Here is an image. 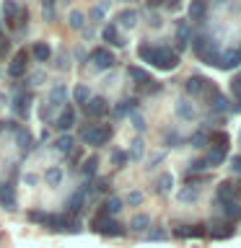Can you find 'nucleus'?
<instances>
[{"label": "nucleus", "instance_id": "nucleus-1", "mask_svg": "<svg viewBox=\"0 0 241 248\" xmlns=\"http://www.w3.org/2000/svg\"><path fill=\"white\" fill-rule=\"evenodd\" d=\"M138 57L143 62H148V65L158 67V70H174L179 65V52H174L171 46H163V44L143 42L138 46Z\"/></svg>", "mask_w": 241, "mask_h": 248}, {"label": "nucleus", "instance_id": "nucleus-2", "mask_svg": "<svg viewBox=\"0 0 241 248\" xmlns=\"http://www.w3.org/2000/svg\"><path fill=\"white\" fill-rule=\"evenodd\" d=\"M81 140L91 147H104L112 140V127L109 124H91L81 132Z\"/></svg>", "mask_w": 241, "mask_h": 248}, {"label": "nucleus", "instance_id": "nucleus-3", "mask_svg": "<svg viewBox=\"0 0 241 248\" xmlns=\"http://www.w3.org/2000/svg\"><path fill=\"white\" fill-rule=\"evenodd\" d=\"M91 228L96 230V232H104V235H124V228H122V225L114 222V220H109V217L101 215V212L93 217Z\"/></svg>", "mask_w": 241, "mask_h": 248}, {"label": "nucleus", "instance_id": "nucleus-4", "mask_svg": "<svg viewBox=\"0 0 241 248\" xmlns=\"http://www.w3.org/2000/svg\"><path fill=\"white\" fill-rule=\"evenodd\" d=\"M109 111V104H106V98H101V96H91L88 101H86V116H91V119H101Z\"/></svg>", "mask_w": 241, "mask_h": 248}, {"label": "nucleus", "instance_id": "nucleus-5", "mask_svg": "<svg viewBox=\"0 0 241 248\" xmlns=\"http://www.w3.org/2000/svg\"><path fill=\"white\" fill-rule=\"evenodd\" d=\"M197 57L205 62V65H218V60H221V49H218V44L215 42H207L200 46V52H197Z\"/></svg>", "mask_w": 241, "mask_h": 248}, {"label": "nucleus", "instance_id": "nucleus-6", "mask_svg": "<svg viewBox=\"0 0 241 248\" xmlns=\"http://www.w3.org/2000/svg\"><path fill=\"white\" fill-rule=\"evenodd\" d=\"M91 62H93V67H96V70H109L114 65V54L109 49H104V46H99V49L91 52Z\"/></svg>", "mask_w": 241, "mask_h": 248}, {"label": "nucleus", "instance_id": "nucleus-7", "mask_svg": "<svg viewBox=\"0 0 241 248\" xmlns=\"http://www.w3.org/2000/svg\"><path fill=\"white\" fill-rule=\"evenodd\" d=\"M29 52L26 49H21V52H16V57L11 60V65H8V75L11 78H21L23 73H26V65H29Z\"/></svg>", "mask_w": 241, "mask_h": 248}, {"label": "nucleus", "instance_id": "nucleus-8", "mask_svg": "<svg viewBox=\"0 0 241 248\" xmlns=\"http://www.w3.org/2000/svg\"><path fill=\"white\" fill-rule=\"evenodd\" d=\"M54 127H57L60 132H68V129H73L75 127V108L73 106H62V111L57 116V122H54Z\"/></svg>", "mask_w": 241, "mask_h": 248}, {"label": "nucleus", "instance_id": "nucleus-9", "mask_svg": "<svg viewBox=\"0 0 241 248\" xmlns=\"http://www.w3.org/2000/svg\"><path fill=\"white\" fill-rule=\"evenodd\" d=\"M241 194V186L233 184V181H223L221 186H218V202H236V197Z\"/></svg>", "mask_w": 241, "mask_h": 248}, {"label": "nucleus", "instance_id": "nucleus-10", "mask_svg": "<svg viewBox=\"0 0 241 248\" xmlns=\"http://www.w3.org/2000/svg\"><path fill=\"white\" fill-rule=\"evenodd\" d=\"M239 65H241V52L239 49L223 52L221 60H218V67H221V70H233V67H239Z\"/></svg>", "mask_w": 241, "mask_h": 248}, {"label": "nucleus", "instance_id": "nucleus-11", "mask_svg": "<svg viewBox=\"0 0 241 248\" xmlns=\"http://www.w3.org/2000/svg\"><path fill=\"white\" fill-rule=\"evenodd\" d=\"M62 104H68V85H65V83H57V85L50 91V108L62 106Z\"/></svg>", "mask_w": 241, "mask_h": 248}, {"label": "nucleus", "instance_id": "nucleus-12", "mask_svg": "<svg viewBox=\"0 0 241 248\" xmlns=\"http://www.w3.org/2000/svg\"><path fill=\"white\" fill-rule=\"evenodd\" d=\"M205 225H184V228H176L174 235L176 238H202L205 235Z\"/></svg>", "mask_w": 241, "mask_h": 248}, {"label": "nucleus", "instance_id": "nucleus-13", "mask_svg": "<svg viewBox=\"0 0 241 248\" xmlns=\"http://www.w3.org/2000/svg\"><path fill=\"white\" fill-rule=\"evenodd\" d=\"M187 93H189V96H200V93H205V88H207V80L202 75H192L189 80H187Z\"/></svg>", "mask_w": 241, "mask_h": 248}, {"label": "nucleus", "instance_id": "nucleus-14", "mask_svg": "<svg viewBox=\"0 0 241 248\" xmlns=\"http://www.w3.org/2000/svg\"><path fill=\"white\" fill-rule=\"evenodd\" d=\"M205 13H207V0H192L189 3V21L200 23L205 18Z\"/></svg>", "mask_w": 241, "mask_h": 248}, {"label": "nucleus", "instance_id": "nucleus-15", "mask_svg": "<svg viewBox=\"0 0 241 248\" xmlns=\"http://www.w3.org/2000/svg\"><path fill=\"white\" fill-rule=\"evenodd\" d=\"M101 39L109 44H114V46H124V39L120 36V31H117L114 23H109V26H104V31H101Z\"/></svg>", "mask_w": 241, "mask_h": 248}, {"label": "nucleus", "instance_id": "nucleus-16", "mask_svg": "<svg viewBox=\"0 0 241 248\" xmlns=\"http://www.w3.org/2000/svg\"><path fill=\"white\" fill-rule=\"evenodd\" d=\"M0 204L5 209H16V191L11 184H3L0 186Z\"/></svg>", "mask_w": 241, "mask_h": 248}, {"label": "nucleus", "instance_id": "nucleus-17", "mask_svg": "<svg viewBox=\"0 0 241 248\" xmlns=\"http://www.w3.org/2000/svg\"><path fill=\"white\" fill-rule=\"evenodd\" d=\"M29 104H31L29 93H18V96L13 98V111L18 116H29Z\"/></svg>", "mask_w": 241, "mask_h": 248}, {"label": "nucleus", "instance_id": "nucleus-18", "mask_svg": "<svg viewBox=\"0 0 241 248\" xmlns=\"http://www.w3.org/2000/svg\"><path fill=\"white\" fill-rule=\"evenodd\" d=\"M228 142H231V137L225 135V132H215L213 135V140H210V145H213V150L215 153H228Z\"/></svg>", "mask_w": 241, "mask_h": 248}, {"label": "nucleus", "instance_id": "nucleus-19", "mask_svg": "<svg viewBox=\"0 0 241 248\" xmlns=\"http://www.w3.org/2000/svg\"><path fill=\"white\" fill-rule=\"evenodd\" d=\"M83 204H86V197H83L81 191H75L73 197L68 199V212H65V215H81Z\"/></svg>", "mask_w": 241, "mask_h": 248}, {"label": "nucleus", "instance_id": "nucleus-20", "mask_svg": "<svg viewBox=\"0 0 241 248\" xmlns=\"http://www.w3.org/2000/svg\"><path fill=\"white\" fill-rule=\"evenodd\" d=\"M187 44H189V26H187V21H179V26H176V49H184Z\"/></svg>", "mask_w": 241, "mask_h": 248}, {"label": "nucleus", "instance_id": "nucleus-21", "mask_svg": "<svg viewBox=\"0 0 241 248\" xmlns=\"http://www.w3.org/2000/svg\"><path fill=\"white\" fill-rule=\"evenodd\" d=\"M127 75H130V78H132V80H135L138 85L153 83V80H151V73H145L143 67H135V65H132V67H127Z\"/></svg>", "mask_w": 241, "mask_h": 248}, {"label": "nucleus", "instance_id": "nucleus-22", "mask_svg": "<svg viewBox=\"0 0 241 248\" xmlns=\"http://www.w3.org/2000/svg\"><path fill=\"white\" fill-rule=\"evenodd\" d=\"M31 54H34V60H36V62H47V60L52 57V49H50V44L36 42V44H34V49H31Z\"/></svg>", "mask_w": 241, "mask_h": 248}, {"label": "nucleus", "instance_id": "nucleus-23", "mask_svg": "<svg viewBox=\"0 0 241 248\" xmlns=\"http://www.w3.org/2000/svg\"><path fill=\"white\" fill-rule=\"evenodd\" d=\"M143 153H145V142H143V140H132V142H130V150H127V160H140V158H143Z\"/></svg>", "mask_w": 241, "mask_h": 248}, {"label": "nucleus", "instance_id": "nucleus-24", "mask_svg": "<svg viewBox=\"0 0 241 248\" xmlns=\"http://www.w3.org/2000/svg\"><path fill=\"white\" fill-rule=\"evenodd\" d=\"M117 212H122V199H117V197H109L104 204H101V215H117Z\"/></svg>", "mask_w": 241, "mask_h": 248}, {"label": "nucleus", "instance_id": "nucleus-25", "mask_svg": "<svg viewBox=\"0 0 241 248\" xmlns=\"http://www.w3.org/2000/svg\"><path fill=\"white\" fill-rule=\"evenodd\" d=\"M210 228H213V230H210V235H213V238H228V235H233V228L228 222H213Z\"/></svg>", "mask_w": 241, "mask_h": 248}, {"label": "nucleus", "instance_id": "nucleus-26", "mask_svg": "<svg viewBox=\"0 0 241 248\" xmlns=\"http://www.w3.org/2000/svg\"><path fill=\"white\" fill-rule=\"evenodd\" d=\"M223 215L228 217V220H241V204L239 202H223Z\"/></svg>", "mask_w": 241, "mask_h": 248}, {"label": "nucleus", "instance_id": "nucleus-27", "mask_svg": "<svg viewBox=\"0 0 241 248\" xmlns=\"http://www.w3.org/2000/svg\"><path fill=\"white\" fill-rule=\"evenodd\" d=\"M176 114L182 116V119H187V122H192L194 116H197V114H194V106L189 104V101H179V104H176Z\"/></svg>", "mask_w": 241, "mask_h": 248}, {"label": "nucleus", "instance_id": "nucleus-28", "mask_svg": "<svg viewBox=\"0 0 241 248\" xmlns=\"http://www.w3.org/2000/svg\"><path fill=\"white\" fill-rule=\"evenodd\" d=\"M3 18L8 23H16V18H18V5L13 3V0H5V5H3Z\"/></svg>", "mask_w": 241, "mask_h": 248}, {"label": "nucleus", "instance_id": "nucleus-29", "mask_svg": "<svg viewBox=\"0 0 241 248\" xmlns=\"http://www.w3.org/2000/svg\"><path fill=\"white\" fill-rule=\"evenodd\" d=\"M73 137H70V135H62V137H57V140H54V147H57V153H70V150H73Z\"/></svg>", "mask_w": 241, "mask_h": 248}, {"label": "nucleus", "instance_id": "nucleus-30", "mask_svg": "<svg viewBox=\"0 0 241 248\" xmlns=\"http://www.w3.org/2000/svg\"><path fill=\"white\" fill-rule=\"evenodd\" d=\"M117 21L122 23V26H127V29H132L138 23V13L135 11H122L120 16H117Z\"/></svg>", "mask_w": 241, "mask_h": 248}, {"label": "nucleus", "instance_id": "nucleus-31", "mask_svg": "<svg viewBox=\"0 0 241 248\" xmlns=\"http://www.w3.org/2000/svg\"><path fill=\"white\" fill-rule=\"evenodd\" d=\"M148 225H151V217L148 215H135L130 220V230H145Z\"/></svg>", "mask_w": 241, "mask_h": 248}, {"label": "nucleus", "instance_id": "nucleus-32", "mask_svg": "<svg viewBox=\"0 0 241 248\" xmlns=\"http://www.w3.org/2000/svg\"><path fill=\"white\" fill-rule=\"evenodd\" d=\"M50 212H39V209H34V212H29V220L31 222H39V225H44V228H50Z\"/></svg>", "mask_w": 241, "mask_h": 248}, {"label": "nucleus", "instance_id": "nucleus-33", "mask_svg": "<svg viewBox=\"0 0 241 248\" xmlns=\"http://www.w3.org/2000/svg\"><path fill=\"white\" fill-rule=\"evenodd\" d=\"M16 137H18V142H21L23 150H31V147H34V140H31V135L26 129H16Z\"/></svg>", "mask_w": 241, "mask_h": 248}, {"label": "nucleus", "instance_id": "nucleus-34", "mask_svg": "<svg viewBox=\"0 0 241 248\" xmlns=\"http://www.w3.org/2000/svg\"><path fill=\"white\" fill-rule=\"evenodd\" d=\"M73 98H75V104H83V106H86V101L91 98V93H88V88H86V85H75Z\"/></svg>", "mask_w": 241, "mask_h": 248}, {"label": "nucleus", "instance_id": "nucleus-35", "mask_svg": "<svg viewBox=\"0 0 241 248\" xmlns=\"http://www.w3.org/2000/svg\"><path fill=\"white\" fill-rule=\"evenodd\" d=\"M96 166H99V158H88L83 163V176L86 178H93L96 176Z\"/></svg>", "mask_w": 241, "mask_h": 248}, {"label": "nucleus", "instance_id": "nucleus-36", "mask_svg": "<svg viewBox=\"0 0 241 248\" xmlns=\"http://www.w3.org/2000/svg\"><path fill=\"white\" fill-rule=\"evenodd\" d=\"M44 178H47V184H50V186H57V184L62 181V170H60V168H50V170L44 173Z\"/></svg>", "mask_w": 241, "mask_h": 248}, {"label": "nucleus", "instance_id": "nucleus-37", "mask_svg": "<svg viewBox=\"0 0 241 248\" xmlns=\"http://www.w3.org/2000/svg\"><path fill=\"white\" fill-rule=\"evenodd\" d=\"M171 186H174V176H171V173H161L158 176V191H169Z\"/></svg>", "mask_w": 241, "mask_h": 248}, {"label": "nucleus", "instance_id": "nucleus-38", "mask_svg": "<svg viewBox=\"0 0 241 248\" xmlns=\"http://www.w3.org/2000/svg\"><path fill=\"white\" fill-rule=\"evenodd\" d=\"M189 142H192V147H205L207 145V135L205 132H194V135L189 137Z\"/></svg>", "mask_w": 241, "mask_h": 248}, {"label": "nucleus", "instance_id": "nucleus-39", "mask_svg": "<svg viewBox=\"0 0 241 248\" xmlns=\"http://www.w3.org/2000/svg\"><path fill=\"white\" fill-rule=\"evenodd\" d=\"M205 168H207V160H205V158H197V160L189 163V170H187V176L197 173V170H205Z\"/></svg>", "mask_w": 241, "mask_h": 248}, {"label": "nucleus", "instance_id": "nucleus-40", "mask_svg": "<svg viewBox=\"0 0 241 248\" xmlns=\"http://www.w3.org/2000/svg\"><path fill=\"white\" fill-rule=\"evenodd\" d=\"M70 26H73V29H83V13L81 11L70 13Z\"/></svg>", "mask_w": 241, "mask_h": 248}, {"label": "nucleus", "instance_id": "nucleus-41", "mask_svg": "<svg viewBox=\"0 0 241 248\" xmlns=\"http://www.w3.org/2000/svg\"><path fill=\"white\" fill-rule=\"evenodd\" d=\"M112 160H114V166H124L127 163V153H122V150H112Z\"/></svg>", "mask_w": 241, "mask_h": 248}, {"label": "nucleus", "instance_id": "nucleus-42", "mask_svg": "<svg viewBox=\"0 0 241 248\" xmlns=\"http://www.w3.org/2000/svg\"><path fill=\"white\" fill-rule=\"evenodd\" d=\"M42 8H44V18H54V0H42Z\"/></svg>", "mask_w": 241, "mask_h": 248}, {"label": "nucleus", "instance_id": "nucleus-43", "mask_svg": "<svg viewBox=\"0 0 241 248\" xmlns=\"http://www.w3.org/2000/svg\"><path fill=\"white\" fill-rule=\"evenodd\" d=\"M179 199H182V202L197 199V189H192V186H187V189H182V194H179Z\"/></svg>", "mask_w": 241, "mask_h": 248}, {"label": "nucleus", "instance_id": "nucleus-44", "mask_svg": "<svg viewBox=\"0 0 241 248\" xmlns=\"http://www.w3.org/2000/svg\"><path fill=\"white\" fill-rule=\"evenodd\" d=\"M231 91H233V96H236V104L241 106V78H236V80L231 83Z\"/></svg>", "mask_w": 241, "mask_h": 248}, {"label": "nucleus", "instance_id": "nucleus-45", "mask_svg": "<svg viewBox=\"0 0 241 248\" xmlns=\"http://www.w3.org/2000/svg\"><path fill=\"white\" fill-rule=\"evenodd\" d=\"M130 122H132V127H135L138 132H143V129H145V122H143V116H140V114H132V116H130Z\"/></svg>", "mask_w": 241, "mask_h": 248}, {"label": "nucleus", "instance_id": "nucleus-46", "mask_svg": "<svg viewBox=\"0 0 241 248\" xmlns=\"http://www.w3.org/2000/svg\"><path fill=\"white\" fill-rule=\"evenodd\" d=\"M163 238H166V230L163 228H155V230L148 232V240H163Z\"/></svg>", "mask_w": 241, "mask_h": 248}, {"label": "nucleus", "instance_id": "nucleus-47", "mask_svg": "<svg viewBox=\"0 0 241 248\" xmlns=\"http://www.w3.org/2000/svg\"><path fill=\"white\" fill-rule=\"evenodd\" d=\"M127 202L135 207V204H140V202H143V194H140V191H130V194H127Z\"/></svg>", "mask_w": 241, "mask_h": 248}, {"label": "nucleus", "instance_id": "nucleus-48", "mask_svg": "<svg viewBox=\"0 0 241 248\" xmlns=\"http://www.w3.org/2000/svg\"><path fill=\"white\" fill-rule=\"evenodd\" d=\"M231 168L236 170V173L241 176V155H233V160H231Z\"/></svg>", "mask_w": 241, "mask_h": 248}, {"label": "nucleus", "instance_id": "nucleus-49", "mask_svg": "<svg viewBox=\"0 0 241 248\" xmlns=\"http://www.w3.org/2000/svg\"><path fill=\"white\" fill-rule=\"evenodd\" d=\"M101 16H104V11H101V8H93V11H91V18H101Z\"/></svg>", "mask_w": 241, "mask_h": 248}, {"label": "nucleus", "instance_id": "nucleus-50", "mask_svg": "<svg viewBox=\"0 0 241 248\" xmlns=\"http://www.w3.org/2000/svg\"><path fill=\"white\" fill-rule=\"evenodd\" d=\"M96 189H99V191H106V189H109V181H99Z\"/></svg>", "mask_w": 241, "mask_h": 248}, {"label": "nucleus", "instance_id": "nucleus-51", "mask_svg": "<svg viewBox=\"0 0 241 248\" xmlns=\"http://www.w3.org/2000/svg\"><path fill=\"white\" fill-rule=\"evenodd\" d=\"M169 5H171V8H176V5H179V0H169Z\"/></svg>", "mask_w": 241, "mask_h": 248}, {"label": "nucleus", "instance_id": "nucleus-52", "mask_svg": "<svg viewBox=\"0 0 241 248\" xmlns=\"http://www.w3.org/2000/svg\"><path fill=\"white\" fill-rule=\"evenodd\" d=\"M218 3H225V0H218Z\"/></svg>", "mask_w": 241, "mask_h": 248}, {"label": "nucleus", "instance_id": "nucleus-53", "mask_svg": "<svg viewBox=\"0 0 241 248\" xmlns=\"http://www.w3.org/2000/svg\"><path fill=\"white\" fill-rule=\"evenodd\" d=\"M239 140H241V135H239Z\"/></svg>", "mask_w": 241, "mask_h": 248}]
</instances>
